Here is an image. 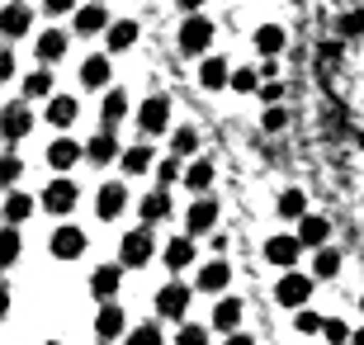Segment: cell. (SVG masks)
<instances>
[{
  "label": "cell",
  "instance_id": "6da1fadb",
  "mask_svg": "<svg viewBox=\"0 0 364 345\" xmlns=\"http://www.w3.org/2000/svg\"><path fill=\"white\" fill-rule=\"evenodd\" d=\"M156 255V241H151V232H147V223L137 227V232H123V246H119V265H128V270H142Z\"/></svg>",
  "mask_w": 364,
  "mask_h": 345
},
{
  "label": "cell",
  "instance_id": "7a4b0ae2",
  "mask_svg": "<svg viewBox=\"0 0 364 345\" xmlns=\"http://www.w3.org/2000/svg\"><path fill=\"white\" fill-rule=\"evenodd\" d=\"M189 298H194V289H189L185 279H171V284H161V289H156V312H161V317H171V322H185Z\"/></svg>",
  "mask_w": 364,
  "mask_h": 345
},
{
  "label": "cell",
  "instance_id": "3957f363",
  "mask_svg": "<svg viewBox=\"0 0 364 345\" xmlns=\"http://www.w3.org/2000/svg\"><path fill=\"white\" fill-rule=\"evenodd\" d=\"M208 43H213V19L189 14L185 24H180V53H185V57H203V53H208Z\"/></svg>",
  "mask_w": 364,
  "mask_h": 345
},
{
  "label": "cell",
  "instance_id": "277c9868",
  "mask_svg": "<svg viewBox=\"0 0 364 345\" xmlns=\"http://www.w3.org/2000/svg\"><path fill=\"white\" fill-rule=\"evenodd\" d=\"M137 128H142V137L166 133V128H171V100H166V95H147L142 109H137Z\"/></svg>",
  "mask_w": 364,
  "mask_h": 345
},
{
  "label": "cell",
  "instance_id": "5b68a950",
  "mask_svg": "<svg viewBox=\"0 0 364 345\" xmlns=\"http://www.w3.org/2000/svg\"><path fill=\"white\" fill-rule=\"evenodd\" d=\"M274 298H279V307H308V298H312V275H298V270H289V275L274 284Z\"/></svg>",
  "mask_w": 364,
  "mask_h": 345
},
{
  "label": "cell",
  "instance_id": "8992f818",
  "mask_svg": "<svg viewBox=\"0 0 364 345\" xmlns=\"http://www.w3.org/2000/svg\"><path fill=\"white\" fill-rule=\"evenodd\" d=\"M298 255H303V241L298 232H284V237H270L265 241V260L279 270H298Z\"/></svg>",
  "mask_w": 364,
  "mask_h": 345
},
{
  "label": "cell",
  "instance_id": "52a82bcc",
  "mask_svg": "<svg viewBox=\"0 0 364 345\" xmlns=\"http://www.w3.org/2000/svg\"><path fill=\"white\" fill-rule=\"evenodd\" d=\"M48 246H53L57 260H76V255H85V232L76 223H62L53 232V241H48Z\"/></svg>",
  "mask_w": 364,
  "mask_h": 345
},
{
  "label": "cell",
  "instance_id": "ba28073f",
  "mask_svg": "<svg viewBox=\"0 0 364 345\" xmlns=\"http://www.w3.org/2000/svg\"><path fill=\"white\" fill-rule=\"evenodd\" d=\"M76 199H81V194H76V180H67V175H62V180H53V185L43 189V208L57 213V218L76 208Z\"/></svg>",
  "mask_w": 364,
  "mask_h": 345
},
{
  "label": "cell",
  "instance_id": "9c48e42d",
  "mask_svg": "<svg viewBox=\"0 0 364 345\" xmlns=\"http://www.w3.org/2000/svg\"><path fill=\"white\" fill-rule=\"evenodd\" d=\"M128 331V317H123V307L119 303H100V312H95V336L100 341H119V336Z\"/></svg>",
  "mask_w": 364,
  "mask_h": 345
},
{
  "label": "cell",
  "instance_id": "30bf717a",
  "mask_svg": "<svg viewBox=\"0 0 364 345\" xmlns=\"http://www.w3.org/2000/svg\"><path fill=\"white\" fill-rule=\"evenodd\" d=\"M85 161H90V166L123 161V147H119V137H114V128H105V133H95L90 142H85Z\"/></svg>",
  "mask_w": 364,
  "mask_h": 345
},
{
  "label": "cell",
  "instance_id": "8fae6325",
  "mask_svg": "<svg viewBox=\"0 0 364 345\" xmlns=\"http://www.w3.org/2000/svg\"><path fill=\"white\" fill-rule=\"evenodd\" d=\"M28 28H33V5H19V0H10V5H5V14H0V33H5V38H24Z\"/></svg>",
  "mask_w": 364,
  "mask_h": 345
},
{
  "label": "cell",
  "instance_id": "7c38bea8",
  "mask_svg": "<svg viewBox=\"0 0 364 345\" xmlns=\"http://www.w3.org/2000/svg\"><path fill=\"white\" fill-rule=\"evenodd\" d=\"M28 128H33V109H28V100H10V105H5V142H19Z\"/></svg>",
  "mask_w": 364,
  "mask_h": 345
},
{
  "label": "cell",
  "instance_id": "4fadbf2b",
  "mask_svg": "<svg viewBox=\"0 0 364 345\" xmlns=\"http://www.w3.org/2000/svg\"><path fill=\"white\" fill-rule=\"evenodd\" d=\"M119 284H123V270H119V265H100V270L90 275L95 303H114V298H119Z\"/></svg>",
  "mask_w": 364,
  "mask_h": 345
},
{
  "label": "cell",
  "instance_id": "5bb4252c",
  "mask_svg": "<svg viewBox=\"0 0 364 345\" xmlns=\"http://www.w3.org/2000/svg\"><path fill=\"white\" fill-rule=\"evenodd\" d=\"M76 161H85V147H81V142H71V137H57V142L48 147V166H53V171L67 175Z\"/></svg>",
  "mask_w": 364,
  "mask_h": 345
},
{
  "label": "cell",
  "instance_id": "9a60e30c",
  "mask_svg": "<svg viewBox=\"0 0 364 345\" xmlns=\"http://www.w3.org/2000/svg\"><path fill=\"white\" fill-rule=\"evenodd\" d=\"M109 80H114V71H109V53H95L81 62V85L85 90H105Z\"/></svg>",
  "mask_w": 364,
  "mask_h": 345
},
{
  "label": "cell",
  "instance_id": "2e32d148",
  "mask_svg": "<svg viewBox=\"0 0 364 345\" xmlns=\"http://www.w3.org/2000/svg\"><path fill=\"white\" fill-rule=\"evenodd\" d=\"M128 208V189L123 185H100V194H95V213H100V218H119V213Z\"/></svg>",
  "mask_w": 364,
  "mask_h": 345
},
{
  "label": "cell",
  "instance_id": "e0dca14e",
  "mask_svg": "<svg viewBox=\"0 0 364 345\" xmlns=\"http://www.w3.org/2000/svg\"><path fill=\"white\" fill-rule=\"evenodd\" d=\"M43 119L53 123V128H71V123L81 119V105H76L71 95H53V100H48V114H43Z\"/></svg>",
  "mask_w": 364,
  "mask_h": 345
},
{
  "label": "cell",
  "instance_id": "ac0fdd59",
  "mask_svg": "<svg viewBox=\"0 0 364 345\" xmlns=\"http://www.w3.org/2000/svg\"><path fill=\"white\" fill-rule=\"evenodd\" d=\"M213 223H218V203L213 199H194V203H189L185 232H213Z\"/></svg>",
  "mask_w": 364,
  "mask_h": 345
},
{
  "label": "cell",
  "instance_id": "d6986e66",
  "mask_svg": "<svg viewBox=\"0 0 364 345\" xmlns=\"http://www.w3.org/2000/svg\"><path fill=\"white\" fill-rule=\"evenodd\" d=\"M228 284H232V265L223 260V255H218V260H208V265L199 270V289L203 293H223Z\"/></svg>",
  "mask_w": 364,
  "mask_h": 345
},
{
  "label": "cell",
  "instance_id": "ffe728a7",
  "mask_svg": "<svg viewBox=\"0 0 364 345\" xmlns=\"http://www.w3.org/2000/svg\"><path fill=\"white\" fill-rule=\"evenodd\" d=\"M67 43H71V38L62 33V28H43V33H38V43H33V53L43 57V67H53L57 57L67 53Z\"/></svg>",
  "mask_w": 364,
  "mask_h": 345
},
{
  "label": "cell",
  "instance_id": "44dd1931",
  "mask_svg": "<svg viewBox=\"0 0 364 345\" xmlns=\"http://www.w3.org/2000/svg\"><path fill=\"white\" fill-rule=\"evenodd\" d=\"M137 208H142V223H166V218H171V189H151V194H147V199H142V203H137Z\"/></svg>",
  "mask_w": 364,
  "mask_h": 345
},
{
  "label": "cell",
  "instance_id": "7402d4cb",
  "mask_svg": "<svg viewBox=\"0 0 364 345\" xmlns=\"http://www.w3.org/2000/svg\"><path fill=\"white\" fill-rule=\"evenodd\" d=\"M105 43H109V53H128L137 43V24L133 19H114V24L105 28Z\"/></svg>",
  "mask_w": 364,
  "mask_h": 345
},
{
  "label": "cell",
  "instance_id": "603a6c76",
  "mask_svg": "<svg viewBox=\"0 0 364 345\" xmlns=\"http://www.w3.org/2000/svg\"><path fill=\"white\" fill-rule=\"evenodd\" d=\"M199 85H208V90H223V85H232V67L223 62V57H203Z\"/></svg>",
  "mask_w": 364,
  "mask_h": 345
},
{
  "label": "cell",
  "instance_id": "cb8c5ba5",
  "mask_svg": "<svg viewBox=\"0 0 364 345\" xmlns=\"http://www.w3.org/2000/svg\"><path fill=\"white\" fill-rule=\"evenodd\" d=\"M105 28H109V10L105 5H81V10H76V33L90 38V33H105Z\"/></svg>",
  "mask_w": 364,
  "mask_h": 345
},
{
  "label": "cell",
  "instance_id": "d4e9b609",
  "mask_svg": "<svg viewBox=\"0 0 364 345\" xmlns=\"http://www.w3.org/2000/svg\"><path fill=\"white\" fill-rule=\"evenodd\" d=\"M213 327L223 336H232L237 327H242V303L237 298H218V307H213Z\"/></svg>",
  "mask_w": 364,
  "mask_h": 345
},
{
  "label": "cell",
  "instance_id": "484cf974",
  "mask_svg": "<svg viewBox=\"0 0 364 345\" xmlns=\"http://www.w3.org/2000/svg\"><path fill=\"white\" fill-rule=\"evenodd\" d=\"M151 166H156V152H151V142H137L123 152V171L128 175H147Z\"/></svg>",
  "mask_w": 364,
  "mask_h": 345
},
{
  "label": "cell",
  "instance_id": "4316f807",
  "mask_svg": "<svg viewBox=\"0 0 364 345\" xmlns=\"http://www.w3.org/2000/svg\"><path fill=\"white\" fill-rule=\"evenodd\" d=\"M24 100L33 105V100H53V71L38 67V71H28L24 76Z\"/></svg>",
  "mask_w": 364,
  "mask_h": 345
},
{
  "label": "cell",
  "instance_id": "83f0119b",
  "mask_svg": "<svg viewBox=\"0 0 364 345\" xmlns=\"http://www.w3.org/2000/svg\"><path fill=\"white\" fill-rule=\"evenodd\" d=\"M100 119H105V128H119V123L128 119V95H123V90H109L105 105H100Z\"/></svg>",
  "mask_w": 364,
  "mask_h": 345
},
{
  "label": "cell",
  "instance_id": "f1b7e54d",
  "mask_svg": "<svg viewBox=\"0 0 364 345\" xmlns=\"http://www.w3.org/2000/svg\"><path fill=\"white\" fill-rule=\"evenodd\" d=\"M185 265H194V241H189V232H180L166 246V270H185Z\"/></svg>",
  "mask_w": 364,
  "mask_h": 345
},
{
  "label": "cell",
  "instance_id": "f546056e",
  "mask_svg": "<svg viewBox=\"0 0 364 345\" xmlns=\"http://www.w3.org/2000/svg\"><path fill=\"white\" fill-rule=\"evenodd\" d=\"M208 185H213V161H189L185 166V189L208 194Z\"/></svg>",
  "mask_w": 364,
  "mask_h": 345
},
{
  "label": "cell",
  "instance_id": "4dcf8cb0",
  "mask_svg": "<svg viewBox=\"0 0 364 345\" xmlns=\"http://www.w3.org/2000/svg\"><path fill=\"white\" fill-rule=\"evenodd\" d=\"M28 213H33V194H19V189H5V223H24Z\"/></svg>",
  "mask_w": 364,
  "mask_h": 345
},
{
  "label": "cell",
  "instance_id": "1f68e13d",
  "mask_svg": "<svg viewBox=\"0 0 364 345\" xmlns=\"http://www.w3.org/2000/svg\"><path fill=\"white\" fill-rule=\"evenodd\" d=\"M326 232H331V227H326V218H317V213H308V218L298 223V241H303V246H326Z\"/></svg>",
  "mask_w": 364,
  "mask_h": 345
},
{
  "label": "cell",
  "instance_id": "d6a6232c",
  "mask_svg": "<svg viewBox=\"0 0 364 345\" xmlns=\"http://www.w3.org/2000/svg\"><path fill=\"white\" fill-rule=\"evenodd\" d=\"M279 218H289V223H303V218H308V194L284 189V194H279Z\"/></svg>",
  "mask_w": 364,
  "mask_h": 345
},
{
  "label": "cell",
  "instance_id": "836d02e7",
  "mask_svg": "<svg viewBox=\"0 0 364 345\" xmlns=\"http://www.w3.org/2000/svg\"><path fill=\"white\" fill-rule=\"evenodd\" d=\"M279 48H284V28L279 24H260L256 28V53L260 57H274Z\"/></svg>",
  "mask_w": 364,
  "mask_h": 345
},
{
  "label": "cell",
  "instance_id": "e575fe53",
  "mask_svg": "<svg viewBox=\"0 0 364 345\" xmlns=\"http://www.w3.org/2000/svg\"><path fill=\"white\" fill-rule=\"evenodd\" d=\"M336 270H341V251H331V246H317L312 275H317V279H336Z\"/></svg>",
  "mask_w": 364,
  "mask_h": 345
},
{
  "label": "cell",
  "instance_id": "d590c367",
  "mask_svg": "<svg viewBox=\"0 0 364 345\" xmlns=\"http://www.w3.org/2000/svg\"><path fill=\"white\" fill-rule=\"evenodd\" d=\"M14 260H19V232H14V223H5V232H0V265L10 270Z\"/></svg>",
  "mask_w": 364,
  "mask_h": 345
},
{
  "label": "cell",
  "instance_id": "8d00e7d4",
  "mask_svg": "<svg viewBox=\"0 0 364 345\" xmlns=\"http://www.w3.org/2000/svg\"><path fill=\"white\" fill-rule=\"evenodd\" d=\"M128 345H166V336H161V327H156V322H142V327H133V331H128Z\"/></svg>",
  "mask_w": 364,
  "mask_h": 345
},
{
  "label": "cell",
  "instance_id": "74e56055",
  "mask_svg": "<svg viewBox=\"0 0 364 345\" xmlns=\"http://www.w3.org/2000/svg\"><path fill=\"white\" fill-rule=\"evenodd\" d=\"M194 147H199V133H194V128H176V133H171V152H176V156H194Z\"/></svg>",
  "mask_w": 364,
  "mask_h": 345
},
{
  "label": "cell",
  "instance_id": "f35d334b",
  "mask_svg": "<svg viewBox=\"0 0 364 345\" xmlns=\"http://www.w3.org/2000/svg\"><path fill=\"white\" fill-rule=\"evenodd\" d=\"M294 327H298L303 336H322V327H326V322L317 317V312H308V307H298V312H294Z\"/></svg>",
  "mask_w": 364,
  "mask_h": 345
},
{
  "label": "cell",
  "instance_id": "ab89813d",
  "mask_svg": "<svg viewBox=\"0 0 364 345\" xmlns=\"http://www.w3.org/2000/svg\"><path fill=\"white\" fill-rule=\"evenodd\" d=\"M176 345H208V331H203V327H194V322H180Z\"/></svg>",
  "mask_w": 364,
  "mask_h": 345
},
{
  "label": "cell",
  "instance_id": "60d3db41",
  "mask_svg": "<svg viewBox=\"0 0 364 345\" xmlns=\"http://www.w3.org/2000/svg\"><path fill=\"white\" fill-rule=\"evenodd\" d=\"M232 90H242V95L260 90V71H251V67H242V71H232Z\"/></svg>",
  "mask_w": 364,
  "mask_h": 345
},
{
  "label": "cell",
  "instance_id": "b9f144b4",
  "mask_svg": "<svg viewBox=\"0 0 364 345\" xmlns=\"http://www.w3.org/2000/svg\"><path fill=\"white\" fill-rule=\"evenodd\" d=\"M322 336H326V341H331V345H350V327H346V322H341V317H331V322H326V327H322Z\"/></svg>",
  "mask_w": 364,
  "mask_h": 345
},
{
  "label": "cell",
  "instance_id": "7bdbcfd3",
  "mask_svg": "<svg viewBox=\"0 0 364 345\" xmlns=\"http://www.w3.org/2000/svg\"><path fill=\"white\" fill-rule=\"evenodd\" d=\"M156 180H161V185L180 180V156H166V161H156Z\"/></svg>",
  "mask_w": 364,
  "mask_h": 345
},
{
  "label": "cell",
  "instance_id": "ee69618b",
  "mask_svg": "<svg viewBox=\"0 0 364 345\" xmlns=\"http://www.w3.org/2000/svg\"><path fill=\"white\" fill-rule=\"evenodd\" d=\"M260 123H265V133H279L284 123H289V114H284L279 105H270V109H265V119H260Z\"/></svg>",
  "mask_w": 364,
  "mask_h": 345
},
{
  "label": "cell",
  "instance_id": "f6af8a7d",
  "mask_svg": "<svg viewBox=\"0 0 364 345\" xmlns=\"http://www.w3.org/2000/svg\"><path fill=\"white\" fill-rule=\"evenodd\" d=\"M0 180H5V189H14V180H19V156L0 161Z\"/></svg>",
  "mask_w": 364,
  "mask_h": 345
},
{
  "label": "cell",
  "instance_id": "bcb514c9",
  "mask_svg": "<svg viewBox=\"0 0 364 345\" xmlns=\"http://www.w3.org/2000/svg\"><path fill=\"white\" fill-rule=\"evenodd\" d=\"M43 10L48 14H71V10H81V0H43Z\"/></svg>",
  "mask_w": 364,
  "mask_h": 345
},
{
  "label": "cell",
  "instance_id": "7dc6e473",
  "mask_svg": "<svg viewBox=\"0 0 364 345\" xmlns=\"http://www.w3.org/2000/svg\"><path fill=\"white\" fill-rule=\"evenodd\" d=\"M260 100H265V105H279V100H284V85H279V80H265V85H260Z\"/></svg>",
  "mask_w": 364,
  "mask_h": 345
},
{
  "label": "cell",
  "instance_id": "c3c4849f",
  "mask_svg": "<svg viewBox=\"0 0 364 345\" xmlns=\"http://www.w3.org/2000/svg\"><path fill=\"white\" fill-rule=\"evenodd\" d=\"M0 76H5V80L14 76V53H10V43H5V53H0Z\"/></svg>",
  "mask_w": 364,
  "mask_h": 345
},
{
  "label": "cell",
  "instance_id": "681fc988",
  "mask_svg": "<svg viewBox=\"0 0 364 345\" xmlns=\"http://www.w3.org/2000/svg\"><path fill=\"white\" fill-rule=\"evenodd\" d=\"M176 5H180L185 14H199V10H203V0H176Z\"/></svg>",
  "mask_w": 364,
  "mask_h": 345
},
{
  "label": "cell",
  "instance_id": "f907efd6",
  "mask_svg": "<svg viewBox=\"0 0 364 345\" xmlns=\"http://www.w3.org/2000/svg\"><path fill=\"white\" fill-rule=\"evenodd\" d=\"M223 345H256V341H251V336H242V331H232V336H228Z\"/></svg>",
  "mask_w": 364,
  "mask_h": 345
},
{
  "label": "cell",
  "instance_id": "816d5d0a",
  "mask_svg": "<svg viewBox=\"0 0 364 345\" xmlns=\"http://www.w3.org/2000/svg\"><path fill=\"white\" fill-rule=\"evenodd\" d=\"M350 345H364V327H360V331H355V336H350Z\"/></svg>",
  "mask_w": 364,
  "mask_h": 345
},
{
  "label": "cell",
  "instance_id": "f5cc1de1",
  "mask_svg": "<svg viewBox=\"0 0 364 345\" xmlns=\"http://www.w3.org/2000/svg\"><path fill=\"white\" fill-rule=\"evenodd\" d=\"M48 345H62V341H48Z\"/></svg>",
  "mask_w": 364,
  "mask_h": 345
},
{
  "label": "cell",
  "instance_id": "db71d44e",
  "mask_svg": "<svg viewBox=\"0 0 364 345\" xmlns=\"http://www.w3.org/2000/svg\"><path fill=\"white\" fill-rule=\"evenodd\" d=\"M360 307H364V298H360Z\"/></svg>",
  "mask_w": 364,
  "mask_h": 345
}]
</instances>
